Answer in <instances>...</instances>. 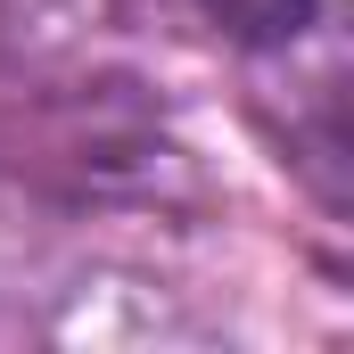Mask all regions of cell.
<instances>
[{
  "label": "cell",
  "instance_id": "6da1fadb",
  "mask_svg": "<svg viewBox=\"0 0 354 354\" xmlns=\"http://www.w3.org/2000/svg\"><path fill=\"white\" fill-rule=\"evenodd\" d=\"M0 174L66 206H174L198 189L189 149L124 75H41L0 83Z\"/></svg>",
  "mask_w": 354,
  "mask_h": 354
},
{
  "label": "cell",
  "instance_id": "7a4b0ae2",
  "mask_svg": "<svg viewBox=\"0 0 354 354\" xmlns=\"http://www.w3.org/2000/svg\"><path fill=\"white\" fill-rule=\"evenodd\" d=\"M214 33H231L239 50L256 58H288L313 25H322V0H189Z\"/></svg>",
  "mask_w": 354,
  "mask_h": 354
}]
</instances>
